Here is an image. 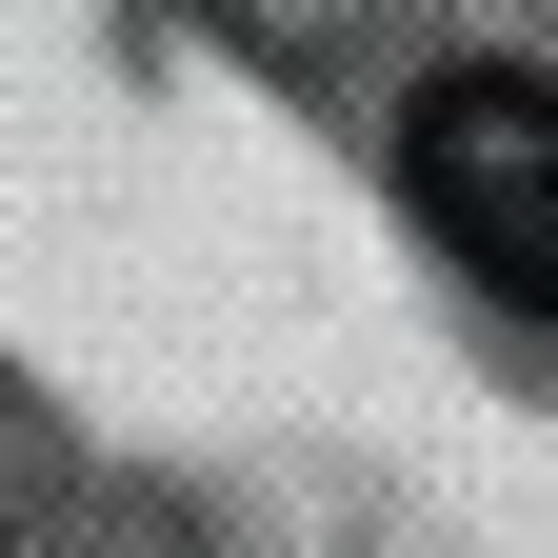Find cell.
<instances>
[{"label": "cell", "instance_id": "1", "mask_svg": "<svg viewBox=\"0 0 558 558\" xmlns=\"http://www.w3.org/2000/svg\"><path fill=\"white\" fill-rule=\"evenodd\" d=\"M399 199L439 220V259L478 300H538L558 279V100H538V60H439L418 120H399Z\"/></svg>", "mask_w": 558, "mask_h": 558}]
</instances>
